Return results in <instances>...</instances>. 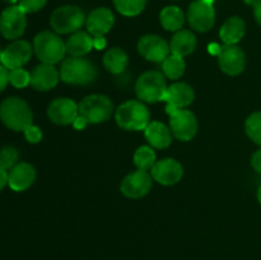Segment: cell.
<instances>
[{
  "label": "cell",
  "mask_w": 261,
  "mask_h": 260,
  "mask_svg": "<svg viewBox=\"0 0 261 260\" xmlns=\"http://www.w3.org/2000/svg\"><path fill=\"white\" fill-rule=\"evenodd\" d=\"M257 200H259V203L261 204V186L259 188V190H257Z\"/></svg>",
  "instance_id": "obj_43"
},
{
  "label": "cell",
  "mask_w": 261,
  "mask_h": 260,
  "mask_svg": "<svg viewBox=\"0 0 261 260\" xmlns=\"http://www.w3.org/2000/svg\"><path fill=\"white\" fill-rule=\"evenodd\" d=\"M195 99L193 87L184 82H176L167 88L163 101L175 109H186Z\"/></svg>",
  "instance_id": "obj_20"
},
{
  "label": "cell",
  "mask_w": 261,
  "mask_h": 260,
  "mask_svg": "<svg viewBox=\"0 0 261 260\" xmlns=\"http://www.w3.org/2000/svg\"><path fill=\"white\" fill-rule=\"evenodd\" d=\"M86 24V15L76 5H63L53 12L50 17V25L58 35H69Z\"/></svg>",
  "instance_id": "obj_7"
},
{
  "label": "cell",
  "mask_w": 261,
  "mask_h": 260,
  "mask_svg": "<svg viewBox=\"0 0 261 260\" xmlns=\"http://www.w3.org/2000/svg\"><path fill=\"white\" fill-rule=\"evenodd\" d=\"M150 175L161 185H175L182 178L184 167L175 158H163L155 162L150 170Z\"/></svg>",
  "instance_id": "obj_16"
},
{
  "label": "cell",
  "mask_w": 261,
  "mask_h": 260,
  "mask_svg": "<svg viewBox=\"0 0 261 260\" xmlns=\"http://www.w3.org/2000/svg\"><path fill=\"white\" fill-rule=\"evenodd\" d=\"M47 0H19L18 5L24 10L25 14L28 13H36L42 9L46 5Z\"/></svg>",
  "instance_id": "obj_33"
},
{
  "label": "cell",
  "mask_w": 261,
  "mask_h": 260,
  "mask_svg": "<svg viewBox=\"0 0 261 260\" xmlns=\"http://www.w3.org/2000/svg\"><path fill=\"white\" fill-rule=\"evenodd\" d=\"M78 115V105L68 97H60V98L54 99L47 107L48 119L54 124L61 125V126L73 124Z\"/></svg>",
  "instance_id": "obj_15"
},
{
  "label": "cell",
  "mask_w": 261,
  "mask_h": 260,
  "mask_svg": "<svg viewBox=\"0 0 261 260\" xmlns=\"http://www.w3.org/2000/svg\"><path fill=\"white\" fill-rule=\"evenodd\" d=\"M93 47L97 48V50H103L106 47V38L93 37Z\"/></svg>",
  "instance_id": "obj_38"
},
{
  "label": "cell",
  "mask_w": 261,
  "mask_h": 260,
  "mask_svg": "<svg viewBox=\"0 0 261 260\" xmlns=\"http://www.w3.org/2000/svg\"><path fill=\"white\" fill-rule=\"evenodd\" d=\"M36 180V168L31 163L19 162L8 172V185L12 190L24 191L33 185Z\"/></svg>",
  "instance_id": "obj_19"
},
{
  "label": "cell",
  "mask_w": 261,
  "mask_h": 260,
  "mask_svg": "<svg viewBox=\"0 0 261 260\" xmlns=\"http://www.w3.org/2000/svg\"><path fill=\"white\" fill-rule=\"evenodd\" d=\"M9 83L15 88H25L31 84V73L23 68L9 70Z\"/></svg>",
  "instance_id": "obj_32"
},
{
  "label": "cell",
  "mask_w": 261,
  "mask_h": 260,
  "mask_svg": "<svg viewBox=\"0 0 261 260\" xmlns=\"http://www.w3.org/2000/svg\"><path fill=\"white\" fill-rule=\"evenodd\" d=\"M66 54L69 56H76V58H83L88 55L93 47V37L88 32L83 31H76L71 33L70 37L65 41Z\"/></svg>",
  "instance_id": "obj_24"
},
{
  "label": "cell",
  "mask_w": 261,
  "mask_h": 260,
  "mask_svg": "<svg viewBox=\"0 0 261 260\" xmlns=\"http://www.w3.org/2000/svg\"><path fill=\"white\" fill-rule=\"evenodd\" d=\"M185 69L186 64L184 58L172 55V54L162 63V73L165 74L166 78L172 79V81L180 79L185 73Z\"/></svg>",
  "instance_id": "obj_27"
},
{
  "label": "cell",
  "mask_w": 261,
  "mask_h": 260,
  "mask_svg": "<svg viewBox=\"0 0 261 260\" xmlns=\"http://www.w3.org/2000/svg\"><path fill=\"white\" fill-rule=\"evenodd\" d=\"M153 185V177L148 171L137 170L122 178L120 190L126 198L140 199L147 195Z\"/></svg>",
  "instance_id": "obj_11"
},
{
  "label": "cell",
  "mask_w": 261,
  "mask_h": 260,
  "mask_svg": "<svg viewBox=\"0 0 261 260\" xmlns=\"http://www.w3.org/2000/svg\"><path fill=\"white\" fill-rule=\"evenodd\" d=\"M246 134L255 144L261 147V111L250 115L245 122Z\"/></svg>",
  "instance_id": "obj_30"
},
{
  "label": "cell",
  "mask_w": 261,
  "mask_h": 260,
  "mask_svg": "<svg viewBox=\"0 0 261 260\" xmlns=\"http://www.w3.org/2000/svg\"><path fill=\"white\" fill-rule=\"evenodd\" d=\"M0 120L14 132H24L32 125L33 114L30 105L19 97H9L0 105Z\"/></svg>",
  "instance_id": "obj_2"
},
{
  "label": "cell",
  "mask_w": 261,
  "mask_h": 260,
  "mask_svg": "<svg viewBox=\"0 0 261 260\" xmlns=\"http://www.w3.org/2000/svg\"><path fill=\"white\" fill-rule=\"evenodd\" d=\"M25 27L27 18L19 5H10L0 14V33L7 40H18L24 33Z\"/></svg>",
  "instance_id": "obj_9"
},
{
  "label": "cell",
  "mask_w": 261,
  "mask_h": 260,
  "mask_svg": "<svg viewBox=\"0 0 261 260\" xmlns=\"http://www.w3.org/2000/svg\"><path fill=\"white\" fill-rule=\"evenodd\" d=\"M196 45H198L196 36L191 31L180 30L171 38L170 50L172 55L185 58V56L191 55L195 51Z\"/></svg>",
  "instance_id": "obj_22"
},
{
  "label": "cell",
  "mask_w": 261,
  "mask_h": 260,
  "mask_svg": "<svg viewBox=\"0 0 261 260\" xmlns=\"http://www.w3.org/2000/svg\"><path fill=\"white\" fill-rule=\"evenodd\" d=\"M129 64V56L125 50L120 47H112L105 53L103 66L111 74H121Z\"/></svg>",
  "instance_id": "obj_25"
},
{
  "label": "cell",
  "mask_w": 261,
  "mask_h": 260,
  "mask_svg": "<svg viewBox=\"0 0 261 260\" xmlns=\"http://www.w3.org/2000/svg\"><path fill=\"white\" fill-rule=\"evenodd\" d=\"M23 133H24V137L27 139V142L32 143V144L40 143L42 140V130L33 124L30 125Z\"/></svg>",
  "instance_id": "obj_34"
},
{
  "label": "cell",
  "mask_w": 261,
  "mask_h": 260,
  "mask_svg": "<svg viewBox=\"0 0 261 260\" xmlns=\"http://www.w3.org/2000/svg\"><path fill=\"white\" fill-rule=\"evenodd\" d=\"M3 2L8 3V4H12V5H15V3H19V0H3Z\"/></svg>",
  "instance_id": "obj_41"
},
{
  "label": "cell",
  "mask_w": 261,
  "mask_h": 260,
  "mask_svg": "<svg viewBox=\"0 0 261 260\" xmlns=\"http://www.w3.org/2000/svg\"><path fill=\"white\" fill-rule=\"evenodd\" d=\"M33 51L36 56L45 64H55L64 60L66 54L65 42L60 38V36L50 31H42L37 33L33 38Z\"/></svg>",
  "instance_id": "obj_5"
},
{
  "label": "cell",
  "mask_w": 261,
  "mask_h": 260,
  "mask_svg": "<svg viewBox=\"0 0 261 260\" xmlns=\"http://www.w3.org/2000/svg\"><path fill=\"white\" fill-rule=\"evenodd\" d=\"M8 185V171L0 167V191Z\"/></svg>",
  "instance_id": "obj_39"
},
{
  "label": "cell",
  "mask_w": 261,
  "mask_h": 260,
  "mask_svg": "<svg viewBox=\"0 0 261 260\" xmlns=\"http://www.w3.org/2000/svg\"><path fill=\"white\" fill-rule=\"evenodd\" d=\"M8 83H9V69L0 64V93L7 88Z\"/></svg>",
  "instance_id": "obj_35"
},
{
  "label": "cell",
  "mask_w": 261,
  "mask_h": 260,
  "mask_svg": "<svg viewBox=\"0 0 261 260\" xmlns=\"http://www.w3.org/2000/svg\"><path fill=\"white\" fill-rule=\"evenodd\" d=\"M138 53L148 61L163 63L171 55L170 45L158 35H144L138 41Z\"/></svg>",
  "instance_id": "obj_10"
},
{
  "label": "cell",
  "mask_w": 261,
  "mask_h": 260,
  "mask_svg": "<svg viewBox=\"0 0 261 260\" xmlns=\"http://www.w3.org/2000/svg\"><path fill=\"white\" fill-rule=\"evenodd\" d=\"M188 22L193 30L198 32H208L216 23V10L213 5L204 0L193 2L188 10Z\"/></svg>",
  "instance_id": "obj_12"
},
{
  "label": "cell",
  "mask_w": 261,
  "mask_h": 260,
  "mask_svg": "<svg viewBox=\"0 0 261 260\" xmlns=\"http://www.w3.org/2000/svg\"><path fill=\"white\" fill-rule=\"evenodd\" d=\"M166 112L170 116V129L176 139L189 142L198 133V119L195 114L186 109H175L166 106Z\"/></svg>",
  "instance_id": "obj_8"
},
{
  "label": "cell",
  "mask_w": 261,
  "mask_h": 260,
  "mask_svg": "<svg viewBox=\"0 0 261 260\" xmlns=\"http://www.w3.org/2000/svg\"><path fill=\"white\" fill-rule=\"evenodd\" d=\"M244 2H245V3H246V4H247V5H254V4H255V3H256V2H257V0H244Z\"/></svg>",
  "instance_id": "obj_42"
},
{
  "label": "cell",
  "mask_w": 261,
  "mask_h": 260,
  "mask_svg": "<svg viewBox=\"0 0 261 260\" xmlns=\"http://www.w3.org/2000/svg\"><path fill=\"white\" fill-rule=\"evenodd\" d=\"M204 2H205V3H206V4H211V5H213L214 0H204Z\"/></svg>",
  "instance_id": "obj_44"
},
{
  "label": "cell",
  "mask_w": 261,
  "mask_h": 260,
  "mask_svg": "<svg viewBox=\"0 0 261 260\" xmlns=\"http://www.w3.org/2000/svg\"><path fill=\"white\" fill-rule=\"evenodd\" d=\"M19 160V153L14 147H4L0 149V167L9 171L14 167Z\"/></svg>",
  "instance_id": "obj_31"
},
{
  "label": "cell",
  "mask_w": 261,
  "mask_h": 260,
  "mask_svg": "<svg viewBox=\"0 0 261 260\" xmlns=\"http://www.w3.org/2000/svg\"><path fill=\"white\" fill-rule=\"evenodd\" d=\"M167 88L165 74L158 70L145 71L135 82V94L139 101L145 103L163 101Z\"/></svg>",
  "instance_id": "obj_4"
},
{
  "label": "cell",
  "mask_w": 261,
  "mask_h": 260,
  "mask_svg": "<svg viewBox=\"0 0 261 260\" xmlns=\"http://www.w3.org/2000/svg\"><path fill=\"white\" fill-rule=\"evenodd\" d=\"M2 55H3V50H0V64H2Z\"/></svg>",
  "instance_id": "obj_45"
},
{
  "label": "cell",
  "mask_w": 261,
  "mask_h": 260,
  "mask_svg": "<svg viewBox=\"0 0 261 260\" xmlns=\"http://www.w3.org/2000/svg\"><path fill=\"white\" fill-rule=\"evenodd\" d=\"M114 23V13L109 8H96L86 18L87 32L92 37H105V35L112 30Z\"/></svg>",
  "instance_id": "obj_17"
},
{
  "label": "cell",
  "mask_w": 261,
  "mask_h": 260,
  "mask_svg": "<svg viewBox=\"0 0 261 260\" xmlns=\"http://www.w3.org/2000/svg\"><path fill=\"white\" fill-rule=\"evenodd\" d=\"M87 125H88V122H87L86 120L83 119V117L79 116V115H78V117H76V119L74 120V122H73V126L75 127L76 130H82V129H84V127H86Z\"/></svg>",
  "instance_id": "obj_40"
},
{
  "label": "cell",
  "mask_w": 261,
  "mask_h": 260,
  "mask_svg": "<svg viewBox=\"0 0 261 260\" xmlns=\"http://www.w3.org/2000/svg\"><path fill=\"white\" fill-rule=\"evenodd\" d=\"M115 120L121 129L129 132L144 130L150 122V112L144 102L129 99L120 105L115 111Z\"/></svg>",
  "instance_id": "obj_3"
},
{
  "label": "cell",
  "mask_w": 261,
  "mask_h": 260,
  "mask_svg": "<svg viewBox=\"0 0 261 260\" xmlns=\"http://www.w3.org/2000/svg\"><path fill=\"white\" fill-rule=\"evenodd\" d=\"M78 111L88 124H101L112 116L114 103L105 94H89L79 102Z\"/></svg>",
  "instance_id": "obj_6"
},
{
  "label": "cell",
  "mask_w": 261,
  "mask_h": 260,
  "mask_svg": "<svg viewBox=\"0 0 261 260\" xmlns=\"http://www.w3.org/2000/svg\"><path fill=\"white\" fill-rule=\"evenodd\" d=\"M160 22L166 31L177 32L182 30V25L185 23V14L178 7L170 5L162 9L160 14Z\"/></svg>",
  "instance_id": "obj_26"
},
{
  "label": "cell",
  "mask_w": 261,
  "mask_h": 260,
  "mask_svg": "<svg viewBox=\"0 0 261 260\" xmlns=\"http://www.w3.org/2000/svg\"><path fill=\"white\" fill-rule=\"evenodd\" d=\"M251 166L256 172L261 173V149L256 150L251 157Z\"/></svg>",
  "instance_id": "obj_36"
},
{
  "label": "cell",
  "mask_w": 261,
  "mask_h": 260,
  "mask_svg": "<svg viewBox=\"0 0 261 260\" xmlns=\"http://www.w3.org/2000/svg\"><path fill=\"white\" fill-rule=\"evenodd\" d=\"M59 81H60V71L53 64L41 63L31 71V87L36 91H50L58 86Z\"/></svg>",
  "instance_id": "obj_18"
},
{
  "label": "cell",
  "mask_w": 261,
  "mask_h": 260,
  "mask_svg": "<svg viewBox=\"0 0 261 260\" xmlns=\"http://www.w3.org/2000/svg\"><path fill=\"white\" fill-rule=\"evenodd\" d=\"M144 137L152 148L165 149L172 143V132L161 121H150L144 129Z\"/></svg>",
  "instance_id": "obj_21"
},
{
  "label": "cell",
  "mask_w": 261,
  "mask_h": 260,
  "mask_svg": "<svg viewBox=\"0 0 261 260\" xmlns=\"http://www.w3.org/2000/svg\"><path fill=\"white\" fill-rule=\"evenodd\" d=\"M246 33V23L241 17L228 18L219 30V37L224 45H237Z\"/></svg>",
  "instance_id": "obj_23"
},
{
  "label": "cell",
  "mask_w": 261,
  "mask_h": 260,
  "mask_svg": "<svg viewBox=\"0 0 261 260\" xmlns=\"http://www.w3.org/2000/svg\"><path fill=\"white\" fill-rule=\"evenodd\" d=\"M33 46L24 40H15L3 50L2 65L9 70L23 68L30 61Z\"/></svg>",
  "instance_id": "obj_14"
},
{
  "label": "cell",
  "mask_w": 261,
  "mask_h": 260,
  "mask_svg": "<svg viewBox=\"0 0 261 260\" xmlns=\"http://www.w3.org/2000/svg\"><path fill=\"white\" fill-rule=\"evenodd\" d=\"M60 79L71 86H88L97 79L96 65L87 58L69 56L64 59L60 66Z\"/></svg>",
  "instance_id": "obj_1"
},
{
  "label": "cell",
  "mask_w": 261,
  "mask_h": 260,
  "mask_svg": "<svg viewBox=\"0 0 261 260\" xmlns=\"http://www.w3.org/2000/svg\"><path fill=\"white\" fill-rule=\"evenodd\" d=\"M115 8L125 17H135L144 10L147 0H112Z\"/></svg>",
  "instance_id": "obj_29"
},
{
  "label": "cell",
  "mask_w": 261,
  "mask_h": 260,
  "mask_svg": "<svg viewBox=\"0 0 261 260\" xmlns=\"http://www.w3.org/2000/svg\"><path fill=\"white\" fill-rule=\"evenodd\" d=\"M254 15H255V19H256L257 24L261 27V0H257L254 5Z\"/></svg>",
  "instance_id": "obj_37"
},
{
  "label": "cell",
  "mask_w": 261,
  "mask_h": 260,
  "mask_svg": "<svg viewBox=\"0 0 261 260\" xmlns=\"http://www.w3.org/2000/svg\"><path fill=\"white\" fill-rule=\"evenodd\" d=\"M219 68L227 75H239L246 66V55L237 45H223L218 54Z\"/></svg>",
  "instance_id": "obj_13"
},
{
  "label": "cell",
  "mask_w": 261,
  "mask_h": 260,
  "mask_svg": "<svg viewBox=\"0 0 261 260\" xmlns=\"http://www.w3.org/2000/svg\"><path fill=\"white\" fill-rule=\"evenodd\" d=\"M133 161H134V165L138 170L149 171L157 162V157H155L154 150L150 145H142L135 150Z\"/></svg>",
  "instance_id": "obj_28"
}]
</instances>
